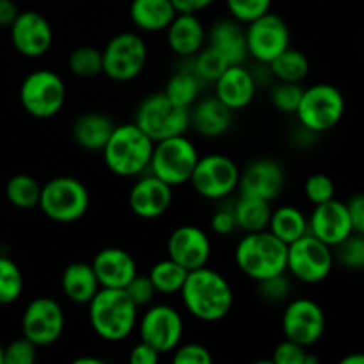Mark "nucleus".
Instances as JSON below:
<instances>
[{
    "mask_svg": "<svg viewBox=\"0 0 364 364\" xmlns=\"http://www.w3.org/2000/svg\"><path fill=\"white\" fill-rule=\"evenodd\" d=\"M0 364H4V347L0 345Z\"/></svg>",
    "mask_w": 364,
    "mask_h": 364,
    "instance_id": "4d7b16f0",
    "label": "nucleus"
},
{
    "mask_svg": "<svg viewBox=\"0 0 364 364\" xmlns=\"http://www.w3.org/2000/svg\"><path fill=\"white\" fill-rule=\"evenodd\" d=\"M75 364H102L103 361L98 358H78L73 361Z\"/></svg>",
    "mask_w": 364,
    "mask_h": 364,
    "instance_id": "6e6d98bb",
    "label": "nucleus"
},
{
    "mask_svg": "<svg viewBox=\"0 0 364 364\" xmlns=\"http://www.w3.org/2000/svg\"><path fill=\"white\" fill-rule=\"evenodd\" d=\"M198 146L183 135L164 139L153 146L149 173L171 187H180L191 181L199 160Z\"/></svg>",
    "mask_w": 364,
    "mask_h": 364,
    "instance_id": "6e6552de",
    "label": "nucleus"
},
{
    "mask_svg": "<svg viewBox=\"0 0 364 364\" xmlns=\"http://www.w3.org/2000/svg\"><path fill=\"white\" fill-rule=\"evenodd\" d=\"M155 142L132 121L116 124L102 156L107 169L119 178H137L149 169Z\"/></svg>",
    "mask_w": 364,
    "mask_h": 364,
    "instance_id": "7ed1b4c3",
    "label": "nucleus"
},
{
    "mask_svg": "<svg viewBox=\"0 0 364 364\" xmlns=\"http://www.w3.org/2000/svg\"><path fill=\"white\" fill-rule=\"evenodd\" d=\"M139 336L160 354H171L183 340V316L171 304H153L137 322Z\"/></svg>",
    "mask_w": 364,
    "mask_h": 364,
    "instance_id": "ddd939ff",
    "label": "nucleus"
},
{
    "mask_svg": "<svg viewBox=\"0 0 364 364\" xmlns=\"http://www.w3.org/2000/svg\"><path fill=\"white\" fill-rule=\"evenodd\" d=\"M267 66L277 82H294V84H301L309 75V68H311L308 55L291 46H288Z\"/></svg>",
    "mask_w": 364,
    "mask_h": 364,
    "instance_id": "2f4dec72",
    "label": "nucleus"
},
{
    "mask_svg": "<svg viewBox=\"0 0 364 364\" xmlns=\"http://www.w3.org/2000/svg\"><path fill=\"white\" fill-rule=\"evenodd\" d=\"M191 128L196 134L206 139H217L226 134L233 121V110L228 109L215 96L198 98V102L188 109Z\"/></svg>",
    "mask_w": 364,
    "mask_h": 364,
    "instance_id": "a878e982",
    "label": "nucleus"
},
{
    "mask_svg": "<svg viewBox=\"0 0 364 364\" xmlns=\"http://www.w3.org/2000/svg\"><path fill=\"white\" fill-rule=\"evenodd\" d=\"M326 326V313L322 306L313 299H294L288 302L281 316V329L284 338L302 345L304 348H311L322 340Z\"/></svg>",
    "mask_w": 364,
    "mask_h": 364,
    "instance_id": "2eb2a0df",
    "label": "nucleus"
},
{
    "mask_svg": "<svg viewBox=\"0 0 364 364\" xmlns=\"http://www.w3.org/2000/svg\"><path fill=\"white\" fill-rule=\"evenodd\" d=\"M334 267L333 247L311 233L288 244L287 272L304 284H318L329 277Z\"/></svg>",
    "mask_w": 364,
    "mask_h": 364,
    "instance_id": "9b49d317",
    "label": "nucleus"
},
{
    "mask_svg": "<svg viewBox=\"0 0 364 364\" xmlns=\"http://www.w3.org/2000/svg\"><path fill=\"white\" fill-rule=\"evenodd\" d=\"M191 70L198 75L199 80L205 84V82H213L223 75V71L230 66L226 59H224L223 53L217 52L215 48H212L210 45H205L201 50H199L196 55H192L191 59Z\"/></svg>",
    "mask_w": 364,
    "mask_h": 364,
    "instance_id": "c9c22d12",
    "label": "nucleus"
},
{
    "mask_svg": "<svg viewBox=\"0 0 364 364\" xmlns=\"http://www.w3.org/2000/svg\"><path fill=\"white\" fill-rule=\"evenodd\" d=\"M308 228L313 237L322 240L329 247H336L348 235L354 233L347 203L338 201L336 198L322 205H315L311 215L308 217Z\"/></svg>",
    "mask_w": 364,
    "mask_h": 364,
    "instance_id": "412c9836",
    "label": "nucleus"
},
{
    "mask_svg": "<svg viewBox=\"0 0 364 364\" xmlns=\"http://www.w3.org/2000/svg\"><path fill=\"white\" fill-rule=\"evenodd\" d=\"M38 345L32 343L27 338L11 341L4 347V364H32L38 359Z\"/></svg>",
    "mask_w": 364,
    "mask_h": 364,
    "instance_id": "37998d69",
    "label": "nucleus"
},
{
    "mask_svg": "<svg viewBox=\"0 0 364 364\" xmlns=\"http://www.w3.org/2000/svg\"><path fill=\"white\" fill-rule=\"evenodd\" d=\"M180 295L188 315L210 323L226 318L235 302L230 281L208 265L188 270Z\"/></svg>",
    "mask_w": 364,
    "mask_h": 364,
    "instance_id": "f257e3e1",
    "label": "nucleus"
},
{
    "mask_svg": "<svg viewBox=\"0 0 364 364\" xmlns=\"http://www.w3.org/2000/svg\"><path fill=\"white\" fill-rule=\"evenodd\" d=\"M41 183L31 174H14L6 185V198L14 208L32 210L39 205Z\"/></svg>",
    "mask_w": 364,
    "mask_h": 364,
    "instance_id": "f704fd0d",
    "label": "nucleus"
},
{
    "mask_svg": "<svg viewBox=\"0 0 364 364\" xmlns=\"http://www.w3.org/2000/svg\"><path fill=\"white\" fill-rule=\"evenodd\" d=\"M68 98L66 82L52 70H36L20 85V103L36 119H50L63 110Z\"/></svg>",
    "mask_w": 364,
    "mask_h": 364,
    "instance_id": "1a4fd4ad",
    "label": "nucleus"
},
{
    "mask_svg": "<svg viewBox=\"0 0 364 364\" xmlns=\"http://www.w3.org/2000/svg\"><path fill=\"white\" fill-rule=\"evenodd\" d=\"M224 2L230 16L245 25L269 13L272 7V0H224Z\"/></svg>",
    "mask_w": 364,
    "mask_h": 364,
    "instance_id": "a19ab883",
    "label": "nucleus"
},
{
    "mask_svg": "<svg viewBox=\"0 0 364 364\" xmlns=\"http://www.w3.org/2000/svg\"><path fill=\"white\" fill-rule=\"evenodd\" d=\"M66 329V315L53 297H36L21 315V333L32 343L50 347L57 343Z\"/></svg>",
    "mask_w": 364,
    "mask_h": 364,
    "instance_id": "4468645a",
    "label": "nucleus"
},
{
    "mask_svg": "<svg viewBox=\"0 0 364 364\" xmlns=\"http://www.w3.org/2000/svg\"><path fill=\"white\" fill-rule=\"evenodd\" d=\"M18 13L20 11L14 0H0V27H11Z\"/></svg>",
    "mask_w": 364,
    "mask_h": 364,
    "instance_id": "864d4df0",
    "label": "nucleus"
},
{
    "mask_svg": "<svg viewBox=\"0 0 364 364\" xmlns=\"http://www.w3.org/2000/svg\"><path fill=\"white\" fill-rule=\"evenodd\" d=\"M233 213L237 219V230H242L244 233H255V231H263L269 228L272 206H270V201L262 198L240 194V198L233 205Z\"/></svg>",
    "mask_w": 364,
    "mask_h": 364,
    "instance_id": "7c9ffc66",
    "label": "nucleus"
},
{
    "mask_svg": "<svg viewBox=\"0 0 364 364\" xmlns=\"http://www.w3.org/2000/svg\"><path fill=\"white\" fill-rule=\"evenodd\" d=\"M340 363L341 364H364V354L363 352H354V354L345 355Z\"/></svg>",
    "mask_w": 364,
    "mask_h": 364,
    "instance_id": "5fc2aeb1",
    "label": "nucleus"
},
{
    "mask_svg": "<svg viewBox=\"0 0 364 364\" xmlns=\"http://www.w3.org/2000/svg\"><path fill=\"white\" fill-rule=\"evenodd\" d=\"M201 87L203 82L199 80L198 75H196L191 68L185 66L181 68V70H178L176 73L171 75L164 92H166L167 98L173 100L176 105L191 109V107L198 102Z\"/></svg>",
    "mask_w": 364,
    "mask_h": 364,
    "instance_id": "473e14b6",
    "label": "nucleus"
},
{
    "mask_svg": "<svg viewBox=\"0 0 364 364\" xmlns=\"http://www.w3.org/2000/svg\"><path fill=\"white\" fill-rule=\"evenodd\" d=\"M124 291H127L128 297L134 301V304L137 306V308H146V306H149L156 295V290L155 287H153L148 274L139 272L135 274L134 279L124 287Z\"/></svg>",
    "mask_w": 364,
    "mask_h": 364,
    "instance_id": "c03bdc74",
    "label": "nucleus"
},
{
    "mask_svg": "<svg viewBox=\"0 0 364 364\" xmlns=\"http://www.w3.org/2000/svg\"><path fill=\"white\" fill-rule=\"evenodd\" d=\"M308 348L302 345L295 343V341L284 338L281 343L276 345L272 352V363L274 364H304Z\"/></svg>",
    "mask_w": 364,
    "mask_h": 364,
    "instance_id": "de8ad7c7",
    "label": "nucleus"
},
{
    "mask_svg": "<svg viewBox=\"0 0 364 364\" xmlns=\"http://www.w3.org/2000/svg\"><path fill=\"white\" fill-rule=\"evenodd\" d=\"M174 364H212L213 358L208 347L201 343H180L173 352Z\"/></svg>",
    "mask_w": 364,
    "mask_h": 364,
    "instance_id": "49530a36",
    "label": "nucleus"
},
{
    "mask_svg": "<svg viewBox=\"0 0 364 364\" xmlns=\"http://www.w3.org/2000/svg\"><path fill=\"white\" fill-rule=\"evenodd\" d=\"M103 75L114 82H132L144 71L148 63V45L137 32H119L112 36L102 50Z\"/></svg>",
    "mask_w": 364,
    "mask_h": 364,
    "instance_id": "9d476101",
    "label": "nucleus"
},
{
    "mask_svg": "<svg viewBox=\"0 0 364 364\" xmlns=\"http://www.w3.org/2000/svg\"><path fill=\"white\" fill-rule=\"evenodd\" d=\"M9 31L14 50L28 59L43 57L53 45L52 25L38 11H20Z\"/></svg>",
    "mask_w": 364,
    "mask_h": 364,
    "instance_id": "f3484780",
    "label": "nucleus"
},
{
    "mask_svg": "<svg viewBox=\"0 0 364 364\" xmlns=\"http://www.w3.org/2000/svg\"><path fill=\"white\" fill-rule=\"evenodd\" d=\"M187 269L178 265V263L173 262L171 258H166L156 262L155 265L151 267V270L148 272V276L149 279H151L153 287H155L156 294L174 295L180 294L181 287H183L185 279H187Z\"/></svg>",
    "mask_w": 364,
    "mask_h": 364,
    "instance_id": "72a5a7b5",
    "label": "nucleus"
},
{
    "mask_svg": "<svg viewBox=\"0 0 364 364\" xmlns=\"http://www.w3.org/2000/svg\"><path fill=\"white\" fill-rule=\"evenodd\" d=\"M210 226L212 231L219 237H228V235L233 233L237 230V219H235L233 206H220L219 210L212 213V219H210Z\"/></svg>",
    "mask_w": 364,
    "mask_h": 364,
    "instance_id": "09e8293b",
    "label": "nucleus"
},
{
    "mask_svg": "<svg viewBox=\"0 0 364 364\" xmlns=\"http://www.w3.org/2000/svg\"><path fill=\"white\" fill-rule=\"evenodd\" d=\"M302 91H304V87L301 84L277 82L270 92V102H272L274 109L279 110L281 114H295L299 103H301Z\"/></svg>",
    "mask_w": 364,
    "mask_h": 364,
    "instance_id": "ea45409f",
    "label": "nucleus"
},
{
    "mask_svg": "<svg viewBox=\"0 0 364 364\" xmlns=\"http://www.w3.org/2000/svg\"><path fill=\"white\" fill-rule=\"evenodd\" d=\"M212 256V240L208 233L194 224H181L167 238V258L187 270L208 265Z\"/></svg>",
    "mask_w": 364,
    "mask_h": 364,
    "instance_id": "a211bd4d",
    "label": "nucleus"
},
{
    "mask_svg": "<svg viewBox=\"0 0 364 364\" xmlns=\"http://www.w3.org/2000/svg\"><path fill=\"white\" fill-rule=\"evenodd\" d=\"M345 114V96L336 85L313 84L302 91L295 116L299 123L309 134H326L340 124Z\"/></svg>",
    "mask_w": 364,
    "mask_h": 364,
    "instance_id": "423d86ee",
    "label": "nucleus"
},
{
    "mask_svg": "<svg viewBox=\"0 0 364 364\" xmlns=\"http://www.w3.org/2000/svg\"><path fill=\"white\" fill-rule=\"evenodd\" d=\"M68 68L78 78H95L103 73L102 50L95 46H78L68 57Z\"/></svg>",
    "mask_w": 364,
    "mask_h": 364,
    "instance_id": "e433bc0d",
    "label": "nucleus"
},
{
    "mask_svg": "<svg viewBox=\"0 0 364 364\" xmlns=\"http://www.w3.org/2000/svg\"><path fill=\"white\" fill-rule=\"evenodd\" d=\"M206 45L223 53L230 64H244L249 57L244 23L235 18H220L206 31Z\"/></svg>",
    "mask_w": 364,
    "mask_h": 364,
    "instance_id": "393cba45",
    "label": "nucleus"
},
{
    "mask_svg": "<svg viewBox=\"0 0 364 364\" xmlns=\"http://www.w3.org/2000/svg\"><path fill=\"white\" fill-rule=\"evenodd\" d=\"M284 188V169L277 160L258 159L252 160L240 171L238 191L244 196L262 198L272 203L279 198Z\"/></svg>",
    "mask_w": 364,
    "mask_h": 364,
    "instance_id": "aec40b11",
    "label": "nucleus"
},
{
    "mask_svg": "<svg viewBox=\"0 0 364 364\" xmlns=\"http://www.w3.org/2000/svg\"><path fill=\"white\" fill-rule=\"evenodd\" d=\"M100 288L102 287L91 263L73 262L63 270L60 290L75 304H89Z\"/></svg>",
    "mask_w": 364,
    "mask_h": 364,
    "instance_id": "cd10ccee",
    "label": "nucleus"
},
{
    "mask_svg": "<svg viewBox=\"0 0 364 364\" xmlns=\"http://www.w3.org/2000/svg\"><path fill=\"white\" fill-rule=\"evenodd\" d=\"M288 245L269 230L245 233L235 247V265L252 281L287 272Z\"/></svg>",
    "mask_w": 364,
    "mask_h": 364,
    "instance_id": "20e7f679",
    "label": "nucleus"
},
{
    "mask_svg": "<svg viewBox=\"0 0 364 364\" xmlns=\"http://www.w3.org/2000/svg\"><path fill=\"white\" fill-rule=\"evenodd\" d=\"M334 262L348 270L364 269V235L350 233L343 242L333 247Z\"/></svg>",
    "mask_w": 364,
    "mask_h": 364,
    "instance_id": "58836bf2",
    "label": "nucleus"
},
{
    "mask_svg": "<svg viewBox=\"0 0 364 364\" xmlns=\"http://www.w3.org/2000/svg\"><path fill=\"white\" fill-rule=\"evenodd\" d=\"M102 288H124L135 277L137 262L121 247H103L91 262Z\"/></svg>",
    "mask_w": 364,
    "mask_h": 364,
    "instance_id": "5701e85b",
    "label": "nucleus"
},
{
    "mask_svg": "<svg viewBox=\"0 0 364 364\" xmlns=\"http://www.w3.org/2000/svg\"><path fill=\"white\" fill-rule=\"evenodd\" d=\"M25 288L23 272L16 262L0 256V304H13L21 297Z\"/></svg>",
    "mask_w": 364,
    "mask_h": 364,
    "instance_id": "4c0bfd02",
    "label": "nucleus"
},
{
    "mask_svg": "<svg viewBox=\"0 0 364 364\" xmlns=\"http://www.w3.org/2000/svg\"><path fill=\"white\" fill-rule=\"evenodd\" d=\"M240 169L233 159L223 153L199 156L191 181L194 192L208 201H220L238 191Z\"/></svg>",
    "mask_w": 364,
    "mask_h": 364,
    "instance_id": "f8f14e48",
    "label": "nucleus"
},
{
    "mask_svg": "<svg viewBox=\"0 0 364 364\" xmlns=\"http://www.w3.org/2000/svg\"><path fill=\"white\" fill-rule=\"evenodd\" d=\"M91 196L84 181L75 176H55L41 185L39 208L50 220L71 224L87 213Z\"/></svg>",
    "mask_w": 364,
    "mask_h": 364,
    "instance_id": "39448f33",
    "label": "nucleus"
},
{
    "mask_svg": "<svg viewBox=\"0 0 364 364\" xmlns=\"http://www.w3.org/2000/svg\"><path fill=\"white\" fill-rule=\"evenodd\" d=\"M249 57L258 64H269L290 46V28L279 14L265 13L245 27Z\"/></svg>",
    "mask_w": 364,
    "mask_h": 364,
    "instance_id": "dca6fc26",
    "label": "nucleus"
},
{
    "mask_svg": "<svg viewBox=\"0 0 364 364\" xmlns=\"http://www.w3.org/2000/svg\"><path fill=\"white\" fill-rule=\"evenodd\" d=\"M256 87L258 82L249 68L244 64H230L213 82V96L235 112L251 105L256 96Z\"/></svg>",
    "mask_w": 364,
    "mask_h": 364,
    "instance_id": "4be33fe9",
    "label": "nucleus"
},
{
    "mask_svg": "<svg viewBox=\"0 0 364 364\" xmlns=\"http://www.w3.org/2000/svg\"><path fill=\"white\" fill-rule=\"evenodd\" d=\"M267 230L288 245L291 242L299 240L301 237H304L306 233H309L308 217L297 206L283 205L279 208L272 210Z\"/></svg>",
    "mask_w": 364,
    "mask_h": 364,
    "instance_id": "c756f323",
    "label": "nucleus"
},
{
    "mask_svg": "<svg viewBox=\"0 0 364 364\" xmlns=\"http://www.w3.org/2000/svg\"><path fill=\"white\" fill-rule=\"evenodd\" d=\"M134 123L153 142L183 135L191 128L188 109L176 105L166 92H153L139 103Z\"/></svg>",
    "mask_w": 364,
    "mask_h": 364,
    "instance_id": "0eeeda50",
    "label": "nucleus"
},
{
    "mask_svg": "<svg viewBox=\"0 0 364 364\" xmlns=\"http://www.w3.org/2000/svg\"><path fill=\"white\" fill-rule=\"evenodd\" d=\"M259 295L269 302H281L288 299L291 291V283L288 272L277 274V276L267 277V279L258 281Z\"/></svg>",
    "mask_w": 364,
    "mask_h": 364,
    "instance_id": "a18cd8bd",
    "label": "nucleus"
},
{
    "mask_svg": "<svg viewBox=\"0 0 364 364\" xmlns=\"http://www.w3.org/2000/svg\"><path fill=\"white\" fill-rule=\"evenodd\" d=\"M176 13H201L206 7L212 6L215 0H171Z\"/></svg>",
    "mask_w": 364,
    "mask_h": 364,
    "instance_id": "603ef678",
    "label": "nucleus"
},
{
    "mask_svg": "<svg viewBox=\"0 0 364 364\" xmlns=\"http://www.w3.org/2000/svg\"><path fill=\"white\" fill-rule=\"evenodd\" d=\"M92 333L107 343L128 340L139 322V308L124 288H100L87 304Z\"/></svg>",
    "mask_w": 364,
    "mask_h": 364,
    "instance_id": "f03ea898",
    "label": "nucleus"
},
{
    "mask_svg": "<svg viewBox=\"0 0 364 364\" xmlns=\"http://www.w3.org/2000/svg\"><path fill=\"white\" fill-rule=\"evenodd\" d=\"M173 205V187L156 176L141 174L128 192V206L139 219L155 220Z\"/></svg>",
    "mask_w": 364,
    "mask_h": 364,
    "instance_id": "6ab92c4d",
    "label": "nucleus"
},
{
    "mask_svg": "<svg viewBox=\"0 0 364 364\" xmlns=\"http://www.w3.org/2000/svg\"><path fill=\"white\" fill-rule=\"evenodd\" d=\"M348 217L354 233L364 235V194H355L347 201Z\"/></svg>",
    "mask_w": 364,
    "mask_h": 364,
    "instance_id": "3c124183",
    "label": "nucleus"
},
{
    "mask_svg": "<svg viewBox=\"0 0 364 364\" xmlns=\"http://www.w3.org/2000/svg\"><path fill=\"white\" fill-rule=\"evenodd\" d=\"M116 123L102 112H85L75 119L71 137L78 148L85 151H100L109 141Z\"/></svg>",
    "mask_w": 364,
    "mask_h": 364,
    "instance_id": "bb28decb",
    "label": "nucleus"
},
{
    "mask_svg": "<svg viewBox=\"0 0 364 364\" xmlns=\"http://www.w3.org/2000/svg\"><path fill=\"white\" fill-rule=\"evenodd\" d=\"M304 194H306V199H308L313 206L322 205V203L334 199V194H336V185H334L333 178L327 176V174L315 173L306 180Z\"/></svg>",
    "mask_w": 364,
    "mask_h": 364,
    "instance_id": "79ce46f5",
    "label": "nucleus"
},
{
    "mask_svg": "<svg viewBox=\"0 0 364 364\" xmlns=\"http://www.w3.org/2000/svg\"><path fill=\"white\" fill-rule=\"evenodd\" d=\"M160 358H162V354L159 350H155L151 345L141 340L132 347L128 361L132 364H159Z\"/></svg>",
    "mask_w": 364,
    "mask_h": 364,
    "instance_id": "8fccbe9b",
    "label": "nucleus"
},
{
    "mask_svg": "<svg viewBox=\"0 0 364 364\" xmlns=\"http://www.w3.org/2000/svg\"><path fill=\"white\" fill-rule=\"evenodd\" d=\"M164 32L171 52L181 59H191L206 45V28L194 13H176Z\"/></svg>",
    "mask_w": 364,
    "mask_h": 364,
    "instance_id": "b1692460",
    "label": "nucleus"
},
{
    "mask_svg": "<svg viewBox=\"0 0 364 364\" xmlns=\"http://www.w3.org/2000/svg\"><path fill=\"white\" fill-rule=\"evenodd\" d=\"M176 16L171 0H132L130 20L142 32H164Z\"/></svg>",
    "mask_w": 364,
    "mask_h": 364,
    "instance_id": "c85d7f7f",
    "label": "nucleus"
}]
</instances>
